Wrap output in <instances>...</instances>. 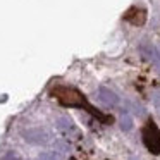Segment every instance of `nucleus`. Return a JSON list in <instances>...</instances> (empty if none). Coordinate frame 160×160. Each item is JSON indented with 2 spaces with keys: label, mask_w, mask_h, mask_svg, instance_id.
I'll use <instances>...</instances> for the list:
<instances>
[{
  "label": "nucleus",
  "mask_w": 160,
  "mask_h": 160,
  "mask_svg": "<svg viewBox=\"0 0 160 160\" xmlns=\"http://www.w3.org/2000/svg\"><path fill=\"white\" fill-rule=\"evenodd\" d=\"M153 107H155L157 114H158V117H160V91H155V93H153Z\"/></svg>",
  "instance_id": "8"
},
{
  "label": "nucleus",
  "mask_w": 160,
  "mask_h": 160,
  "mask_svg": "<svg viewBox=\"0 0 160 160\" xmlns=\"http://www.w3.org/2000/svg\"><path fill=\"white\" fill-rule=\"evenodd\" d=\"M98 98H100L105 105H108V107H114V105L119 103V97L114 93V91H110L108 88H105V86L98 88Z\"/></svg>",
  "instance_id": "5"
},
{
  "label": "nucleus",
  "mask_w": 160,
  "mask_h": 160,
  "mask_svg": "<svg viewBox=\"0 0 160 160\" xmlns=\"http://www.w3.org/2000/svg\"><path fill=\"white\" fill-rule=\"evenodd\" d=\"M24 139L31 145H47L50 143V132L43 128H31L22 132Z\"/></svg>",
  "instance_id": "3"
},
{
  "label": "nucleus",
  "mask_w": 160,
  "mask_h": 160,
  "mask_svg": "<svg viewBox=\"0 0 160 160\" xmlns=\"http://www.w3.org/2000/svg\"><path fill=\"white\" fill-rule=\"evenodd\" d=\"M121 129L122 131H131L132 129V119L129 117L128 114H124L121 117Z\"/></svg>",
  "instance_id": "6"
},
{
  "label": "nucleus",
  "mask_w": 160,
  "mask_h": 160,
  "mask_svg": "<svg viewBox=\"0 0 160 160\" xmlns=\"http://www.w3.org/2000/svg\"><path fill=\"white\" fill-rule=\"evenodd\" d=\"M141 136L148 152L153 153V155H160V129L157 128L155 122L153 121L146 122V126L141 131Z\"/></svg>",
  "instance_id": "2"
},
{
  "label": "nucleus",
  "mask_w": 160,
  "mask_h": 160,
  "mask_svg": "<svg viewBox=\"0 0 160 160\" xmlns=\"http://www.w3.org/2000/svg\"><path fill=\"white\" fill-rule=\"evenodd\" d=\"M2 160H22V158H21V157H18L16 153L9 152V153H5V155L2 157Z\"/></svg>",
  "instance_id": "9"
},
{
  "label": "nucleus",
  "mask_w": 160,
  "mask_h": 160,
  "mask_svg": "<svg viewBox=\"0 0 160 160\" xmlns=\"http://www.w3.org/2000/svg\"><path fill=\"white\" fill-rule=\"evenodd\" d=\"M59 128L62 129V131H74V124L69 121V119H66V117L59 119Z\"/></svg>",
  "instance_id": "7"
},
{
  "label": "nucleus",
  "mask_w": 160,
  "mask_h": 160,
  "mask_svg": "<svg viewBox=\"0 0 160 160\" xmlns=\"http://www.w3.org/2000/svg\"><path fill=\"white\" fill-rule=\"evenodd\" d=\"M52 95L53 97L59 98V102L62 105H69V107H84L88 112H91V114L95 115V117H98L100 121L103 122H108L112 121V119H108L107 115H103L102 112H98L97 108H93L90 103H88L86 100H84V97L79 93L78 90H74V88H67V86H55L52 90Z\"/></svg>",
  "instance_id": "1"
},
{
  "label": "nucleus",
  "mask_w": 160,
  "mask_h": 160,
  "mask_svg": "<svg viewBox=\"0 0 160 160\" xmlns=\"http://www.w3.org/2000/svg\"><path fill=\"white\" fill-rule=\"evenodd\" d=\"M124 19H126V21H129L131 24H134V26H141V24H145V21H146V12L143 11V9L131 7L124 14Z\"/></svg>",
  "instance_id": "4"
}]
</instances>
